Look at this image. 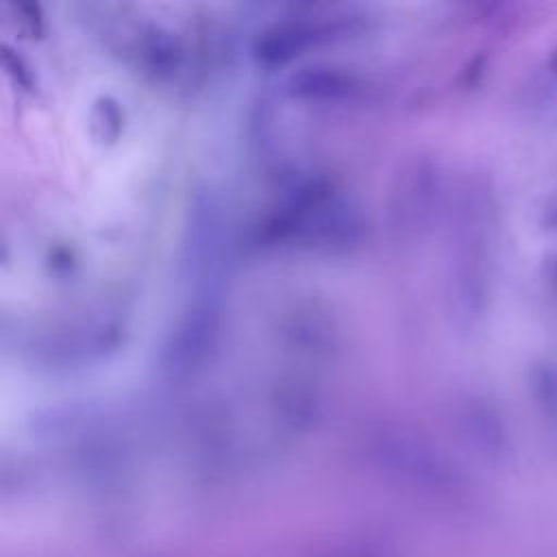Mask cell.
<instances>
[{"label": "cell", "mask_w": 557, "mask_h": 557, "mask_svg": "<svg viewBox=\"0 0 557 557\" xmlns=\"http://www.w3.org/2000/svg\"><path fill=\"white\" fill-rule=\"evenodd\" d=\"M318 33H320L318 26L305 20H289V22L276 24L259 37L255 46V54L263 63H283L294 54H298L300 50H305L309 44H313L320 37Z\"/></svg>", "instance_id": "4"}, {"label": "cell", "mask_w": 557, "mask_h": 557, "mask_svg": "<svg viewBox=\"0 0 557 557\" xmlns=\"http://www.w3.org/2000/svg\"><path fill=\"white\" fill-rule=\"evenodd\" d=\"M185 265L191 274H207L222 250V213L213 198H198L185 228Z\"/></svg>", "instance_id": "2"}, {"label": "cell", "mask_w": 557, "mask_h": 557, "mask_svg": "<svg viewBox=\"0 0 557 557\" xmlns=\"http://www.w3.org/2000/svg\"><path fill=\"white\" fill-rule=\"evenodd\" d=\"M361 83L355 74L324 67V65H311L294 72L287 81V91L294 98L302 100H318V102H342V100H355L361 94Z\"/></svg>", "instance_id": "3"}, {"label": "cell", "mask_w": 557, "mask_h": 557, "mask_svg": "<svg viewBox=\"0 0 557 557\" xmlns=\"http://www.w3.org/2000/svg\"><path fill=\"white\" fill-rule=\"evenodd\" d=\"M218 307L209 298L196 302L178 322L163 350V368L170 376H187L202 366L218 337Z\"/></svg>", "instance_id": "1"}]
</instances>
